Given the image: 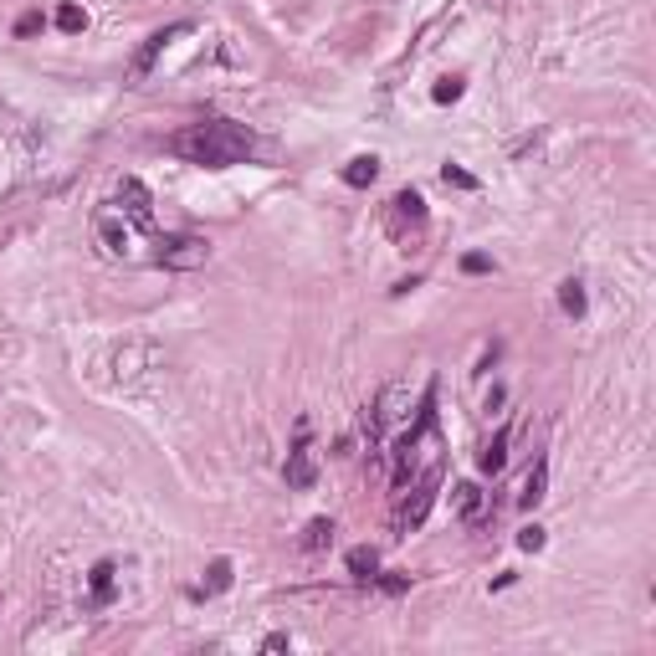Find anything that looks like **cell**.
<instances>
[{
  "label": "cell",
  "instance_id": "ba28073f",
  "mask_svg": "<svg viewBox=\"0 0 656 656\" xmlns=\"http://www.w3.org/2000/svg\"><path fill=\"white\" fill-rule=\"evenodd\" d=\"M118 211L129 215L134 226L139 231H154V200H149V190H144V180H124V185H118Z\"/></svg>",
  "mask_w": 656,
  "mask_h": 656
},
{
  "label": "cell",
  "instance_id": "277c9868",
  "mask_svg": "<svg viewBox=\"0 0 656 656\" xmlns=\"http://www.w3.org/2000/svg\"><path fill=\"white\" fill-rule=\"evenodd\" d=\"M421 231H426V200L415 195V190H400V195L390 200V236H395L400 246H411Z\"/></svg>",
  "mask_w": 656,
  "mask_h": 656
},
{
  "label": "cell",
  "instance_id": "d4e9b609",
  "mask_svg": "<svg viewBox=\"0 0 656 656\" xmlns=\"http://www.w3.org/2000/svg\"><path fill=\"white\" fill-rule=\"evenodd\" d=\"M462 272H472V277H482V272H492V262H487L482 252H472V257H462Z\"/></svg>",
  "mask_w": 656,
  "mask_h": 656
},
{
  "label": "cell",
  "instance_id": "7a4b0ae2",
  "mask_svg": "<svg viewBox=\"0 0 656 656\" xmlns=\"http://www.w3.org/2000/svg\"><path fill=\"white\" fill-rule=\"evenodd\" d=\"M426 467H442V421H436V390L431 385H426V395H421L415 426L405 431L395 446V492L411 487Z\"/></svg>",
  "mask_w": 656,
  "mask_h": 656
},
{
  "label": "cell",
  "instance_id": "3957f363",
  "mask_svg": "<svg viewBox=\"0 0 656 656\" xmlns=\"http://www.w3.org/2000/svg\"><path fill=\"white\" fill-rule=\"evenodd\" d=\"M436 492H442V467H426L411 487H400V508H395V528H400V533H411V528L426 523Z\"/></svg>",
  "mask_w": 656,
  "mask_h": 656
},
{
  "label": "cell",
  "instance_id": "ffe728a7",
  "mask_svg": "<svg viewBox=\"0 0 656 656\" xmlns=\"http://www.w3.org/2000/svg\"><path fill=\"white\" fill-rule=\"evenodd\" d=\"M87 26V11L83 5H62L57 11V31H67V36H77V31Z\"/></svg>",
  "mask_w": 656,
  "mask_h": 656
},
{
  "label": "cell",
  "instance_id": "6da1fadb",
  "mask_svg": "<svg viewBox=\"0 0 656 656\" xmlns=\"http://www.w3.org/2000/svg\"><path fill=\"white\" fill-rule=\"evenodd\" d=\"M257 149V134L246 124H231V118H205V124H190L170 139V154L200 164V170H231V164H246Z\"/></svg>",
  "mask_w": 656,
  "mask_h": 656
},
{
  "label": "cell",
  "instance_id": "d6986e66",
  "mask_svg": "<svg viewBox=\"0 0 656 656\" xmlns=\"http://www.w3.org/2000/svg\"><path fill=\"white\" fill-rule=\"evenodd\" d=\"M328 543H333V523H328V518H313V523L303 528V549H308V554H318Z\"/></svg>",
  "mask_w": 656,
  "mask_h": 656
},
{
  "label": "cell",
  "instance_id": "7c38bea8",
  "mask_svg": "<svg viewBox=\"0 0 656 656\" xmlns=\"http://www.w3.org/2000/svg\"><path fill=\"white\" fill-rule=\"evenodd\" d=\"M543 487H549V462H533L523 477V492H518V508H539L543 502Z\"/></svg>",
  "mask_w": 656,
  "mask_h": 656
},
{
  "label": "cell",
  "instance_id": "9a60e30c",
  "mask_svg": "<svg viewBox=\"0 0 656 656\" xmlns=\"http://www.w3.org/2000/svg\"><path fill=\"white\" fill-rule=\"evenodd\" d=\"M374 174H380V159H374V154H359V159H349V164H343V185L364 190V185H374Z\"/></svg>",
  "mask_w": 656,
  "mask_h": 656
},
{
  "label": "cell",
  "instance_id": "e0dca14e",
  "mask_svg": "<svg viewBox=\"0 0 656 656\" xmlns=\"http://www.w3.org/2000/svg\"><path fill=\"white\" fill-rule=\"evenodd\" d=\"M349 574L370 585L374 574H380V554H374V549H349Z\"/></svg>",
  "mask_w": 656,
  "mask_h": 656
},
{
  "label": "cell",
  "instance_id": "603a6c76",
  "mask_svg": "<svg viewBox=\"0 0 656 656\" xmlns=\"http://www.w3.org/2000/svg\"><path fill=\"white\" fill-rule=\"evenodd\" d=\"M42 26H46V15H42V11H26L21 21H15V36H36Z\"/></svg>",
  "mask_w": 656,
  "mask_h": 656
},
{
  "label": "cell",
  "instance_id": "8992f818",
  "mask_svg": "<svg viewBox=\"0 0 656 656\" xmlns=\"http://www.w3.org/2000/svg\"><path fill=\"white\" fill-rule=\"evenodd\" d=\"M154 262L159 267H174V272H195L211 262V242H200V236H164Z\"/></svg>",
  "mask_w": 656,
  "mask_h": 656
},
{
  "label": "cell",
  "instance_id": "9c48e42d",
  "mask_svg": "<svg viewBox=\"0 0 656 656\" xmlns=\"http://www.w3.org/2000/svg\"><path fill=\"white\" fill-rule=\"evenodd\" d=\"M185 21H180V26H164V31H154V36H149V42L139 46V52H134V62H129V83H144V77H149V67H154L159 62V52H164V46L174 42V36H185Z\"/></svg>",
  "mask_w": 656,
  "mask_h": 656
},
{
  "label": "cell",
  "instance_id": "52a82bcc",
  "mask_svg": "<svg viewBox=\"0 0 656 656\" xmlns=\"http://www.w3.org/2000/svg\"><path fill=\"white\" fill-rule=\"evenodd\" d=\"M283 477H287V487H298V492H308V487L318 482V452L308 446V421H298V442L287 452Z\"/></svg>",
  "mask_w": 656,
  "mask_h": 656
},
{
  "label": "cell",
  "instance_id": "44dd1931",
  "mask_svg": "<svg viewBox=\"0 0 656 656\" xmlns=\"http://www.w3.org/2000/svg\"><path fill=\"white\" fill-rule=\"evenodd\" d=\"M442 180H446V185H457V190H477V174H467L462 164H446Z\"/></svg>",
  "mask_w": 656,
  "mask_h": 656
},
{
  "label": "cell",
  "instance_id": "ac0fdd59",
  "mask_svg": "<svg viewBox=\"0 0 656 656\" xmlns=\"http://www.w3.org/2000/svg\"><path fill=\"white\" fill-rule=\"evenodd\" d=\"M559 308H564L570 318H580V313H585V283H580V277H570V283H559Z\"/></svg>",
  "mask_w": 656,
  "mask_h": 656
},
{
  "label": "cell",
  "instance_id": "7402d4cb",
  "mask_svg": "<svg viewBox=\"0 0 656 656\" xmlns=\"http://www.w3.org/2000/svg\"><path fill=\"white\" fill-rule=\"evenodd\" d=\"M431 98H436V103H457V98H462V77H446V83H436V87H431Z\"/></svg>",
  "mask_w": 656,
  "mask_h": 656
},
{
  "label": "cell",
  "instance_id": "cb8c5ba5",
  "mask_svg": "<svg viewBox=\"0 0 656 656\" xmlns=\"http://www.w3.org/2000/svg\"><path fill=\"white\" fill-rule=\"evenodd\" d=\"M518 549H528V554H539L543 549V528L533 523V528H523V533H518Z\"/></svg>",
  "mask_w": 656,
  "mask_h": 656
},
{
  "label": "cell",
  "instance_id": "484cf974",
  "mask_svg": "<svg viewBox=\"0 0 656 656\" xmlns=\"http://www.w3.org/2000/svg\"><path fill=\"white\" fill-rule=\"evenodd\" d=\"M287 646H293L287 636H267V641H262V651H287Z\"/></svg>",
  "mask_w": 656,
  "mask_h": 656
},
{
  "label": "cell",
  "instance_id": "5bb4252c",
  "mask_svg": "<svg viewBox=\"0 0 656 656\" xmlns=\"http://www.w3.org/2000/svg\"><path fill=\"white\" fill-rule=\"evenodd\" d=\"M221 590H231V559H211V570H205V580L195 585V600L221 595Z\"/></svg>",
  "mask_w": 656,
  "mask_h": 656
},
{
  "label": "cell",
  "instance_id": "5b68a950",
  "mask_svg": "<svg viewBox=\"0 0 656 656\" xmlns=\"http://www.w3.org/2000/svg\"><path fill=\"white\" fill-rule=\"evenodd\" d=\"M405 405H411V385L405 380H395V385H385V395L374 400L370 411H364V431H370V446L385 436V426H395L400 415H405Z\"/></svg>",
  "mask_w": 656,
  "mask_h": 656
},
{
  "label": "cell",
  "instance_id": "30bf717a",
  "mask_svg": "<svg viewBox=\"0 0 656 656\" xmlns=\"http://www.w3.org/2000/svg\"><path fill=\"white\" fill-rule=\"evenodd\" d=\"M98 242L108 257H124V252H129V231H124L118 215H98Z\"/></svg>",
  "mask_w": 656,
  "mask_h": 656
},
{
  "label": "cell",
  "instance_id": "2e32d148",
  "mask_svg": "<svg viewBox=\"0 0 656 656\" xmlns=\"http://www.w3.org/2000/svg\"><path fill=\"white\" fill-rule=\"evenodd\" d=\"M114 559H98V564H93V600H98V605H108V600H114Z\"/></svg>",
  "mask_w": 656,
  "mask_h": 656
},
{
  "label": "cell",
  "instance_id": "4fadbf2b",
  "mask_svg": "<svg viewBox=\"0 0 656 656\" xmlns=\"http://www.w3.org/2000/svg\"><path fill=\"white\" fill-rule=\"evenodd\" d=\"M477 467L492 472V477H498V472L508 467V431H492V442H487L482 452H477Z\"/></svg>",
  "mask_w": 656,
  "mask_h": 656
},
{
  "label": "cell",
  "instance_id": "8fae6325",
  "mask_svg": "<svg viewBox=\"0 0 656 656\" xmlns=\"http://www.w3.org/2000/svg\"><path fill=\"white\" fill-rule=\"evenodd\" d=\"M452 502H457V513L467 518V523H477L482 508H487V498H482V487H477V482H457V487H452Z\"/></svg>",
  "mask_w": 656,
  "mask_h": 656
}]
</instances>
